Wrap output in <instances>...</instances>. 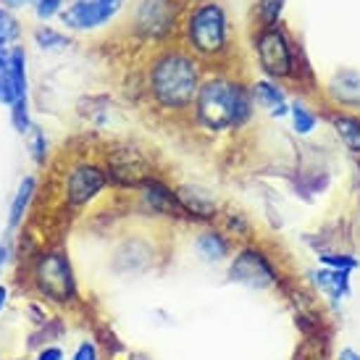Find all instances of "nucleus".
<instances>
[{
    "instance_id": "obj_1",
    "label": "nucleus",
    "mask_w": 360,
    "mask_h": 360,
    "mask_svg": "<svg viewBox=\"0 0 360 360\" xmlns=\"http://www.w3.org/2000/svg\"><path fill=\"white\" fill-rule=\"evenodd\" d=\"M195 119L208 131L240 129L252 113V98L240 82L213 77L205 79L195 98Z\"/></svg>"
},
{
    "instance_id": "obj_2",
    "label": "nucleus",
    "mask_w": 360,
    "mask_h": 360,
    "mask_svg": "<svg viewBox=\"0 0 360 360\" xmlns=\"http://www.w3.org/2000/svg\"><path fill=\"white\" fill-rule=\"evenodd\" d=\"M150 95L160 108L184 110L195 105L200 90V69L198 60L181 51H169L153 60L150 69Z\"/></svg>"
},
{
    "instance_id": "obj_3",
    "label": "nucleus",
    "mask_w": 360,
    "mask_h": 360,
    "mask_svg": "<svg viewBox=\"0 0 360 360\" xmlns=\"http://www.w3.org/2000/svg\"><path fill=\"white\" fill-rule=\"evenodd\" d=\"M32 284L37 295L56 305H69L77 300V276L69 260V252L60 248H48L34 255L32 263Z\"/></svg>"
},
{
    "instance_id": "obj_4",
    "label": "nucleus",
    "mask_w": 360,
    "mask_h": 360,
    "mask_svg": "<svg viewBox=\"0 0 360 360\" xmlns=\"http://www.w3.org/2000/svg\"><path fill=\"white\" fill-rule=\"evenodd\" d=\"M226 279L248 290L269 292L281 284V271L269 250H263L260 245H245L231 255Z\"/></svg>"
},
{
    "instance_id": "obj_5",
    "label": "nucleus",
    "mask_w": 360,
    "mask_h": 360,
    "mask_svg": "<svg viewBox=\"0 0 360 360\" xmlns=\"http://www.w3.org/2000/svg\"><path fill=\"white\" fill-rule=\"evenodd\" d=\"M187 40L200 56H219L226 48V16L219 3L195 6L187 19Z\"/></svg>"
},
{
    "instance_id": "obj_6",
    "label": "nucleus",
    "mask_w": 360,
    "mask_h": 360,
    "mask_svg": "<svg viewBox=\"0 0 360 360\" xmlns=\"http://www.w3.org/2000/svg\"><path fill=\"white\" fill-rule=\"evenodd\" d=\"M108 184L110 181L105 166L95 163V160H79L63 176V202L71 210H79L84 205H90Z\"/></svg>"
},
{
    "instance_id": "obj_7",
    "label": "nucleus",
    "mask_w": 360,
    "mask_h": 360,
    "mask_svg": "<svg viewBox=\"0 0 360 360\" xmlns=\"http://www.w3.org/2000/svg\"><path fill=\"white\" fill-rule=\"evenodd\" d=\"M108 181L124 190H140L148 179H153V166L137 148H113L105 155Z\"/></svg>"
},
{
    "instance_id": "obj_8",
    "label": "nucleus",
    "mask_w": 360,
    "mask_h": 360,
    "mask_svg": "<svg viewBox=\"0 0 360 360\" xmlns=\"http://www.w3.org/2000/svg\"><path fill=\"white\" fill-rule=\"evenodd\" d=\"M176 21L174 0H140L134 11V30L145 40H163Z\"/></svg>"
},
{
    "instance_id": "obj_9",
    "label": "nucleus",
    "mask_w": 360,
    "mask_h": 360,
    "mask_svg": "<svg viewBox=\"0 0 360 360\" xmlns=\"http://www.w3.org/2000/svg\"><path fill=\"white\" fill-rule=\"evenodd\" d=\"M258 60L263 71L279 79V77H290L292 74V51L287 37L281 34L276 27H266L258 34Z\"/></svg>"
},
{
    "instance_id": "obj_10",
    "label": "nucleus",
    "mask_w": 360,
    "mask_h": 360,
    "mask_svg": "<svg viewBox=\"0 0 360 360\" xmlns=\"http://www.w3.org/2000/svg\"><path fill=\"white\" fill-rule=\"evenodd\" d=\"M140 202L142 208L153 213V216H166V219H184V210H181L179 195L176 190H171L166 181L160 179H148L140 190Z\"/></svg>"
},
{
    "instance_id": "obj_11",
    "label": "nucleus",
    "mask_w": 360,
    "mask_h": 360,
    "mask_svg": "<svg viewBox=\"0 0 360 360\" xmlns=\"http://www.w3.org/2000/svg\"><path fill=\"white\" fill-rule=\"evenodd\" d=\"M310 284L321 292L331 305H340L342 300H347L352 295V271H337V269H321L310 271Z\"/></svg>"
},
{
    "instance_id": "obj_12",
    "label": "nucleus",
    "mask_w": 360,
    "mask_h": 360,
    "mask_svg": "<svg viewBox=\"0 0 360 360\" xmlns=\"http://www.w3.org/2000/svg\"><path fill=\"white\" fill-rule=\"evenodd\" d=\"M181 202V210H184V219H195V221H210L219 216V205H216V198L210 195L208 190L202 187H195V184H184L176 190Z\"/></svg>"
},
{
    "instance_id": "obj_13",
    "label": "nucleus",
    "mask_w": 360,
    "mask_h": 360,
    "mask_svg": "<svg viewBox=\"0 0 360 360\" xmlns=\"http://www.w3.org/2000/svg\"><path fill=\"white\" fill-rule=\"evenodd\" d=\"M60 21L69 27V30H95V27H101L105 24V16H103L101 6H98V0H74L71 6L60 11Z\"/></svg>"
},
{
    "instance_id": "obj_14",
    "label": "nucleus",
    "mask_w": 360,
    "mask_h": 360,
    "mask_svg": "<svg viewBox=\"0 0 360 360\" xmlns=\"http://www.w3.org/2000/svg\"><path fill=\"white\" fill-rule=\"evenodd\" d=\"M195 252L202 263H221L231 258V240L219 229H205L195 237Z\"/></svg>"
},
{
    "instance_id": "obj_15",
    "label": "nucleus",
    "mask_w": 360,
    "mask_h": 360,
    "mask_svg": "<svg viewBox=\"0 0 360 360\" xmlns=\"http://www.w3.org/2000/svg\"><path fill=\"white\" fill-rule=\"evenodd\" d=\"M34 192H37V179L27 174V176H21L19 187L13 192V198H11V205H8V229H19L24 219H27V213L32 208V200H34Z\"/></svg>"
},
{
    "instance_id": "obj_16",
    "label": "nucleus",
    "mask_w": 360,
    "mask_h": 360,
    "mask_svg": "<svg viewBox=\"0 0 360 360\" xmlns=\"http://www.w3.org/2000/svg\"><path fill=\"white\" fill-rule=\"evenodd\" d=\"M334 131L340 134V140L345 142V148L355 155H360V119L350 116V113H331L329 116Z\"/></svg>"
},
{
    "instance_id": "obj_17",
    "label": "nucleus",
    "mask_w": 360,
    "mask_h": 360,
    "mask_svg": "<svg viewBox=\"0 0 360 360\" xmlns=\"http://www.w3.org/2000/svg\"><path fill=\"white\" fill-rule=\"evenodd\" d=\"M334 98L345 105H360V74L355 71H342L331 82Z\"/></svg>"
},
{
    "instance_id": "obj_18",
    "label": "nucleus",
    "mask_w": 360,
    "mask_h": 360,
    "mask_svg": "<svg viewBox=\"0 0 360 360\" xmlns=\"http://www.w3.org/2000/svg\"><path fill=\"white\" fill-rule=\"evenodd\" d=\"M252 95H255V101H258L260 105H266L274 116H284V113H287V98H284V92H281L274 82H266V79L255 82Z\"/></svg>"
},
{
    "instance_id": "obj_19",
    "label": "nucleus",
    "mask_w": 360,
    "mask_h": 360,
    "mask_svg": "<svg viewBox=\"0 0 360 360\" xmlns=\"http://www.w3.org/2000/svg\"><path fill=\"white\" fill-rule=\"evenodd\" d=\"M16 101L13 95V77H11V48H0V105L11 108Z\"/></svg>"
},
{
    "instance_id": "obj_20",
    "label": "nucleus",
    "mask_w": 360,
    "mask_h": 360,
    "mask_svg": "<svg viewBox=\"0 0 360 360\" xmlns=\"http://www.w3.org/2000/svg\"><path fill=\"white\" fill-rule=\"evenodd\" d=\"M8 110H11V127L19 131V134H30V131L34 129L32 108H30V95H27V98H19Z\"/></svg>"
},
{
    "instance_id": "obj_21",
    "label": "nucleus",
    "mask_w": 360,
    "mask_h": 360,
    "mask_svg": "<svg viewBox=\"0 0 360 360\" xmlns=\"http://www.w3.org/2000/svg\"><path fill=\"white\" fill-rule=\"evenodd\" d=\"M19 34H21V27L19 21H16V16L0 3V48H13L16 40H19Z\"/></svg>"
},
{
    "instance_id": "obj_22",
    "label": "nucleus",
    "mask_w": 360,
    "mask_h": 360,
    "mask_svg": "<svg viewBox=\"0 0 360 360\" xmlns=\"http://www.w3.org/2000/svg\"><path fill=\"white\" fill-rule=\"evenodd\" d=\"M321 266L337 271H355L360 266V260L352 252H340V250H321L319 252Z\"/></svg>"
},
{
    "instance_id": "obj_23",
    "label": "nucleus",
    "mask_w": 360,
    "mask_h": 360,
    "mask_svg": "<svg viewBox=\"0 0 360 360\" xmlns=\"http://www.w3.org/2000/svg\"><path fill=\"white\" fill-rule=\"evenodd\" d=\"M34 45H40L42 51H60V48L69 45V37L60 34L58 30L48 27V24H42V27L34 30Z\"/></svg>"
},
{
    "instance_id": "obj_24",
    "label": "nucleus",
    "mask_w": 360,
    "mask_h": 360,
    "mask_svg": "<svg viewBox=\"0 0 360 360\" xmlns=\"http://www.w3.org/2000/svg\"><path fill=\"white\" fill-rule=\"evenodd\" d=\"M30 155L37 166H45V160H48V137L40 127L30 131Z\"/></svg>"
},
{
    "instance_id": "obj_25",
    "label": "nucleus",
    "mask_w": 360,
    "mask_h": 360,
    "mask_svg": "<svg viewBox=\"0 0 360 360\" xmlns=\"http://www.w3.org/2000/svg\"><path fill=\"white\" fill-rule=\"evenodd\" d=\"M292 121H295L297 134H308V131H313V127H316V113H310L302 103H295V105H292Z\"/></svg>"
},
{
    "instance_id": "obj_26",
    "label": "nucleus",
    "mask_w": 360,
    "mask_h": 360,
    "mask_svg": "<svg viewBox=\"0 0 360 360\" xmlns=\"http://www.w3.org/2000/svg\"><path fill=\"white\" fill-rule=\"evenodd\" d=\"M34 16L40 21H51L53 16H60V11H63V0H34Z\"/></svg>"
},
{
    "instance_id": "obj_27",
    "label": "nucleus",
    "mask_w": 360,
    "mask_h": 360,
    "mask_svg": "<svg viewBox=\"0 0 360 360\" xmlns=\"http://www.w3.org/2000/svg\"><path fill=\"white\" fill-rule=\"evenodd\" d=\"M248 231H250V224L242 219V213H229L226 216V237H248Z\"/></svg>"
},
{
    "instance_id": "obj_28",
    "label": "nucleus",
    "mask_w": 360,
    "mask_h": 360,
    "mask_svg": "<svg viewBox=\"0 0 360 360\" xmlns=\"http://www.w3.org/2000/svg\"><path fill=\"white\" fill-rule=\"evenodd\" d=\"M281 6H284V0H260V19L271 27L274 21L279 19Z\"/></svg>"
},
{
    "instance_id": "obj_29",
    "label": "nucleus",
    "mask_w": 360,
    "mask_h": 360,
    "mask_svg": "<svg viewBox=\"0 0 360 360\" xmlns=\"http://www.w3.org/2000/svg\"><path fill=\"white\" fill-rule=\"evenodd\" d=\"M71 360H101V352H98V345L92 340H84L77 345V350L71 355Z\"/></svg>"
},
{
    "instance_id": "obj_30",
    "label": "nucleus",
    "mask_w": 360,
    "mask_h": 360,
    "mask_svg": "<svg viewBox=\"0 0 360 360\" xmlns=\"http://www.w3.org/2000/svg\"><path fill=\"white\" fill-rule=\"evenodd\" d=\"M34 360H63V350H60L58 345H45V347L34 355Z\"/></svg>"
},
{
    "instance_id": "obj_31",
    "label": "nucleus",
    "mask_w": 360,
    "mask_h": 360,
    "mask_svg": "<svg viewBox=\"0 0 360 360\" xmlns=\"http://www.w3.org/2000/svg\"><path fill=\"white\" fill-rule=\"evenodd\" d=\"M121 3H124V0H98V6H101L105 19H113V16H116V11L121 8Z\"/></svg>"
},
{
    "instance_id": "obj_32",
    "label": "nucleus",
    "mask_w": 360,
    "mask_h": 360,
    "mask_svg": "<svg viewBox=\"0 0 360 360\" xmlns=\"http://www.w3.org/2000/svg\"><path fill=\"white\" fill-rule=\"evenodd\" d=\"M8 258H11V242L3 240V242H0V274H3V269H6Z\"/></svg>"
},
{
    "instance_id": "obj_33",
    "label": "nucleus",
    "mask_w": 360,
    "mask_h": 360,
    "mask_svg": "<svg viewBox=\"0 0 360 360\" xmlns=\"http://www.w3.org/2000/svg\"><path fill=\"white\" fill-rule=\"evenodd\" d=\"M337 360H360V352L355 350V347H342Z\"/></svg>"
},
{
    "instance_id": "obj_34",
    "label": "nucleus",
    "mask_w": 360,
    "mask_h": 360,
    "mask_svg": "<svg viewBox=\"0 0 360 360\" xmlns=\"http://www.w3.org/2000/svg\"><path fill=\"white\" fill-rule=\"evenodd\" d=\"M6 8H24V6H34V0H3Z\"/></svg>"
},
{
    "instance_id": "obj_35",
    "label": "nucleus",
    "mask_w": 360,
    "mask_h": 360,
    "mask_svg": "<svg viewBox=\"0 0 360 360\" xmlns=\"http://www.w3.org/2000/svg\"><path fill=\"white\" fill-rule=\"evenodd\" d=\"M6 305H8V287H6V284H0V313H3Z\"/></svg>"
}]
</instances>
